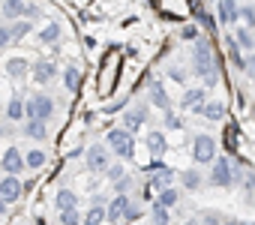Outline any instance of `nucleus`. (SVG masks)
I'll list each match as a JSON object with an SVG mask.
<instances>
[{"mask_svg": "<svg viewBox=\"0 0 255 225\" xmlns=\"http://www.w3.org/2000/svg\"><path fill=\"white\" fill-rule=\"evenodd\" d=\"M54 114V99L48 93H33L27 102H24V117L27 120H48Z\"/></svg>", "mask_w": 255, "mask_h": 225, "instance_id": "nucleus-1", "label": "nucleus"}, {"mask_svg": "<svg viewBox=\"0 0 255 225\" xmlns=\"http://www.w3.org/2000/svg\"><path fill=\"white\" fill-rule=\"evenodd\" d=\"M192 60H195V72H198V75H204L207 81H216V69H213V48H210V42L198 39V42H195V48H192Z\"/></svg>", "mask_w": 255, "mask_h": 225, "instance_id": "nucleus-2", "label": "nucleus"}, {"mask_svg": "<svg viewBox=\"0 0 255 225\" xmlns=\"http://www.w3.org/2000/svg\"><path fill=\"white\" fill-rule=\"evenodd\" d=\"M108 150H114L120 159H132V153H135V138H132V132H126V129H111V132H108Z\"/></svg>", "mask_w": 255, "mask_h": 225, "instance_id": "nucleus-3", "label": "nucleus"}, {"mask_svg": "<svg viewBox=\"0 0 255 225\" xmlns=\"http://www.w3.org/2000/svg\"><path fill=\"white\" fill-rule=\"evenodd\" d=\"M192 159L195 162H213L216 159V141L210 135H195V141H192Z\"/></svg>", "mask_w": 255, "mask_h": 225, "instance_id": "nucleus-4", "label": "nucleus"}, {"mask_svg": "<svg viewBox=\"0 0 255 225\" xmlns=\"http://www.w3.org/2000/svg\"><path fill=\"white\" fill-rule=\"evenodd\" d=\"M108 165H111L108 147H105V144H93V147L87 150V168H90L93 174H102V171H108Z\"/></svg>", "mask_w": 255, "mask_h": 225, "instance_id": "nucleus-5", "label": "nucleus"}, {"mask_svg": "<svg viewBox=\"0 0 255 225\" xmlns=\"http://www.w3.org/2000/svg\"><path fill=\"white\" fill-rule=\"evenodd\" d=\"M213 186H222V189H228L231 183H234V174H231V165H228V159H213Z\"/></svg>", "mask_w": 255, "mask_h": 225, "instance_id": "nucleus-6", "label": "nucleus"}, {"mask_svg": "<svg viewBox=\"0 0 255 225\" xmlns=\"http://www.w3.org/2000/svg\"><path fill=\"white\" fill-rule=\"evenodd\" d=\"M0 168H3L6 174H21V168H24V156H21V150L18 147H9L6 153H3V159H0Z\"/></svg>", "mask_w": 255, "mask_h": 225, "instance_id": "nucleus-7", "label": "nucleus"}, {"mask_svg": "<svg viewBox=\"0 0 255 225\" xmlns=\"http://www.w3.org/2000/svg\"><path fill=\"white\" fill-rule=\"evenodd\" d=\"M3 12H6L9 18L21 21L24 15H36L39 9H36V6H30V3H24V0H6V3H3Z\"/></svg>", "mask_w": 255, "mask_h": 225, "instance_id": "nucleus-8", "label": "nucleus"}, {"mask_svg": "<svg viewBox=\"0 0 255 225\" xmlns=\"http://www.w3.org/2000/svg\"><path fill=\"white\" fill-rule=\"evenodd\" d=\"M0 198H3L6 204H9V201H18V198H21V180L12 177V174H6L3 180H0Z\"/></svg>", "mask_w": 255, "mask_h": 225, "instance_id": "nucleus-9", "label": "nucleus"}, {"mask_svg": "<svg viewBox=\"0 0 255 225\" xmlns=\"http://www.w3.org/2000/svg\"><path fill=\"white\" fill-rule=\"evenodd\" d=\"M126 207H129V198H126V195H114V201H111V204L105 207V219L117 225V222L123 219V213H126Z\"/></svg>", "mask_w": 255, "mask_h": 225, "instance_id": "nucleus-10", "label": "nucleus"}, {"mask_svg": "<svg viewBox=\"0 0 255 225\" xmlns=\"http://www.w3.org/2000/svg\"><path fill=\"white\" fill-rule=\"evenodd\" d=\"M30 75H33L39 84H48V81L57 75V66H54L51 60H39V63H33V66H30Z\"/></svg>", "mask_w": 255, "mask_h": 225, "instance_id": "nucleus-11", "label": "nucleus"}, {"mask_svg": "<svg viewBox=\"0 0 255 225\" xmlns=\"http://www.w3.org/2000/svg\"><path fill=\"white\" fill-rule=\"evenodd\" d=\"M144 120H147L144 108H129V111L123 114V129H126V132H135V129H141Z\"/></svg>", "mask_w": 255, "mask_h": 225, "instance_id": "nucleus-12", "label": "nucleus"}, {"mask_svg": "<svg viewBox=\"0 0 255 225\" xmlns=\"http://www.w3.org/2000/svg\"><path fill=\"white\" fill-rule=\"evenodd\" d=\"M27 72H30V63L24 57H9L6 60V75L9 78H24Z\"/></svg>", "mask_w": 255, "mask_h": 225, "instance_id": "nucleus-13", "label": "nucleus"}, {"mask_svg": "<svg viewBox=\"0 0 255 225\" xmlns=\"http://www.w3.org/2000/svg\"><path fill=\"white\" fill-rule=\"evenodd\" d=\"M237 15H240L237 0H219V18H222L225 24H234V21H237Z\"/></svg>", "mask_w": 255, "mask_h": 225, "instance_id": "nucleus-14", "label": "nucleus"}, {"mask_svg": "<svg viewBox=\"0 0 255 225\" xmlns=\"http://www.w3.org/2000/svg\"><path fill=\"white\" fill-rule=\"evenodd\" d=\"M201 117H207V120H222V114H225V105L222 102H204L201 108H195Z\"/></svg>", "mask_w": 255, "mask_h": 225, "instance_id": "nucleus-15", "label": "nucleus"}, {"mask_svg": "<svg viewBox=\"0 0 255 225\" xmlns=\"http://www.w3.org/2000/svg\"><path fill=\"white\" fill-rule=\"evenodd\" d=\"M24 135L33 138V141H42V138L48 135V129H45L42 120H24Z\"/></svg>", "mask_w": 255, "mask_h": 225, "instance_id": "nucleus-16", "label": "nucleus"}, {"mask_svg": "<svg viewBox=\"0 0 255 225\" xmlns=\"http://www.w3.org/2000/svg\"><path fill=\"white\" fill-rule=\"evenodd\" d=\"M63 84H66V90H81V69L78 66H66L63 69Z\"/></svg>", "mask_w": 255, "mask_h": 225, "instance_id": "nucleus-17", "label": "nucleus"}, {"mask_svg": "<svg viewBox=\"0 0 255 225\" xmlns=\"http://www.w3.org/2000/svg\"><path fill=\"white\" fill-rule=\"evenodd\" d=\"M54 201H57V210H75V204H78V195H75L72 189H60Z\"/></svg>", "mask_w": 255, "mask_h": 225, "instance_id": "nucleus-18", "label": "nucleus"}, {"mask_svg": "<svg viewBox=\"0 0 255 225\" xmlns=\"http://www.w3.org/2000/svg\"><path fill=\"white\" fill-rule=\"evenodd\" d=\"M6 117H9V120H15V123L24 117V102H21V96H18V93H15V96L9 99V105H6Z\"/></svg>", "mask_w": 255, "mask_h": 225, "instance_id": "nucleus-19", "label": "nucleus"}, {"mask_svg": "<svg viewBox=\"0 0 255 225\" xmlns=\"http://www.w3.org/2000/svg\"><path fill=\"white\" fill-rule=\"evenodd\" d=\"M165 147H168V144H165V135H162V132H150V135H147V150H150L153 156H162Z\"/></svg>", "mask_w": 255, "mask_h": 225, "instance_id": "nucleus-20", "label": "nucleus"}, {"mask_svg": "<svg viewBox=\"0 0 255 225\" xmlns=\"http://www.w3.org/2000/svg\"><path fill=\"white\" fill-rule=\"evenodd\" d=\"M57 39H60V24H57V21H51V24H45V27L39 30V42L51 45V42H57Z\"/></svg>", "mask_w": 255, "mask_h": 225, "instance_id": "nucleus-21", "label": "nucleus"}, {"mask_svg": "<svg viewBox=\"0 0 255 225\" xmlns=\"http://www.w3.org/2000/svg\"><path fill=\"white\" fill-rule=\"evenodd\" d=\"M30 27H33V24H30V18H24V21H15V24L9 27V39H15V42H18V39H24V36L30 33Z\"/></svg>", "mask_w": 255, "mask_h": 225, "instance_id": "nucleus-22", "label": "nucleus"}, {"mask_svg": "<svg viewBox=\"0 0 255 225\" xmlns=\"http://www.w3.org/2000/svg\"><path fill=\"white\" fill-rule=\"evenodd\" d=\"M150 99H153V105L168 108V93L162 90V84H159V81H153V84H150Z\"/></svg>", "mask_w": 255, "mask_h": 225, "instance_id": "nucleus-23", "label": "nucleus"}, {"mask_svg": "<svg viewBox=\"0 0 255 225\" xmlns=\"http://www.w3.org/2000/svg\"><path fill=\"white\" fill-rule=\"evenodd\" d=\"M183 105L186 108H201L204 105V90H186L183 93Z\"/></svg>", "mask_w": 255, "mask_h": 225, "instance_id": "nucleus-24", "label": "nucleus"}, {"mask_svg": "<svg viewBox=\"0 0 255 225\" xmlns=\"http://www.w3.org/2000/svg\"><path fill=\"white\" fill-rule=\"evenodd\" d=\"M177 198H180V195H177V189H171V186H168V189H162V192H159V201H156V204L168 210V207H174V204H177Z\"/></svg>", "mask_w": 255, "mask_h": 225, "instance_id": "nucleus-25", "label": "nucleus"}, {"mask_svg": "<svg viewBox=\"0 0 255 225\" xmlns=\"http://www.w3.org/2000/svg\"><path fill=\"white\" fill-rule=\"evenodd\" d=\"M102 222H105V207H99V204L90 207L87 216H84V225H102Z\"/></svg>", "mask_w": 255, "mask_h": 225, "instance_id": "nucleus-26", "label": "nucleus"}, {"mask_svg": "<svg viewBox=\"0 0 255 225\" xmlns=\"http://www.w3.org/2000/svg\"><path fill=\"white\" fill-rule=\"evenodd\" d=\"M234 45H237V48H246V51H252V48H255V39H252V33H249V30H243V27H240V30H237V39H234Z\"/></svg>", "mask_w": 255, "mask_h": 225, "instance_id": "nucleus-27", "label": "nucleus"}, {"mask_svg": "<svg viewBox=\"0 0 255 225\" xmlns=\"http://www.w3.org/2000/svg\"><path fill=\"white\" fill-rule=\"evenodd\" d=\"M24 165H27V168H42V165H45V153H42V150H30V153L24 156Z\"/></svg>", "mask_w": 255, "mask_h": 225, "instance_id": "nucleus-28", "label": "nucleus"}, {"mask_svg": "<svg viewBox=\"0 0 255 225\" xmlns=\"http://www.w3.org/2000/svg\"><path fill=\"white\" fill-rule=\"evenodd\" d=\"M60 222L63 225H78L81 216H78V210H60Z\"/></svg>", "mask_w": 255, "mask_h": 225, "instance_id": "nucleus-29", "label": "nucleus"}, {"mask_svg": "<svg viewBox=\"0 0 255 225\" xmlns=\"http://www.w3.org/2000/svg\"><path fill=\"white\" fill-rule=\"evenodd\" d=\"M153 222L156 225H168V210L159 207V204H153Z\"/></svg>", "mask_w": 255, "mask_h": 225, "instance_id": "nucleus-30", "label": "nucleus"}, {"mask_svg": "<svg viewBox=\"0 0 255 225\" xmlns=\"http://www.w3.org/2000/svg\"><path fill=\"white\" fill-rule=\"evenodd\" d=\"M183 183H186L189 189H198V183H201V177H198V171H183Z\"/></svg>", "mask_w": 255, "mask_h": 225, "instance_id": "nucleus-31", "label": "nucleus"}, {"mask_svg": "<svg viewBox=\"0 0 255 225\" xmlns=\"http://www.w3.org/2000/svg\"><path fill=\"white\" fill-rule=\"evenodd\" d=\"M129 183H132V180L126 177V174H123L120 180H114V189H117V195H126V189H129Z\"/></svg>", "mask_w": 255, "mask_h": 225, "instance_id": "nucleus-32", "label": "nucleus"}, {"mask_svg": "<svg viewBox=\"0 0 255 225\" xmlns=\"http://www.w3.org/2000/svg\"><path fill=\"white\" fill-rule=\"evenodd\" d=\"M180 36H183V39H189V42H192V39H198V27H195V24H186V27H183V30H180Z\"/></svg>", "mask_w": 255, "mask_h": 225, "instance_id": "nucleus-33", "label": "nucleus"}, {"mask_svg": "<svg viewBox=\"0 0 255 225\" xmlns=\"http://www.w3.org/2000/svg\"><path fill=\"white\" fill-rule=\"evenodd\" d=\"M240 15H243V21H246L249 27H255V9H252V6H243Z\"/></svg>", "mask_w": 255, "mask_h": 225, "instance_id": "nucleus-34", "label": "nucleus"}, {"mask_svg": "<svg viewBox=\"0 0 255 225\" xmlns=\"http://www.w3.org/2000/svg\"><path fill=\"white\" fill-rule=\"evenodd\" d=\"M108 177H111V180H120V177H123V165H120V162H117V165H108Z\"/></svg>", "mask_w": 255, "mask_h": 225, "instance_id": "nucleus-35", "label": "nucleus"}, {"mask_svg": "<svg viewBox=\"0 0 255 225\" xmlns=\"http://www.w3.org/2000/svg\"><path fill=\"white\" fill-rule=\"evenodd\" d=\"M138 216H141V207H135V204H129L123 213V219H138Z\"/></svg>", "mask_w": 255, "mask_h": 225, "instance_id": "nucleus-36", "label": "nucleus"}, {"mask_svg": "<svg viewBox=\"0 0 255 225\" xmlns=\"http://www.w3.org/2000/svg\"><path fill=\"white\" fill-rule=\"evenodd\" d=\"M12 39H9V27H0V48H6Z\"/></svg>", "mask_w": 255, "mask_h": 225, "instance_id": "nucleus-37", "label": "nucleus"}, {"mask_svg": "<svg viewBox=\"0 0 255 225\" xmlns=\"http://www.w3.org/2000/svg\"><path fill=\"white\" fill-rule=\"evenodd\" d=\"M246 72H249V78L255 81V54H249V57H246Z\"/></svg>", "mask_w": 255, "mask_h": 225, "instance_id": "nucleus-38", "label": "nucleus"}, {"mask_svg": "<svg viewBox=\"0 0 255 225\" xmlns=\"http://www.w3.org/2000/svg\"><path fill=\"white\" fill-rule=\"evenodd\" d=\"M198 24L210 30V27H213V18H210V15H204V12H198Z\"/></svg>", "mask_w": 255, "mask_h": 225, "instance_id": "nucleus-39", "label": "nucleus"}, {"mask_svg": "<svg viewBox=\"0 0 255 225\" xmlns=\"http://www.w3.org/2000/svg\"><path fill=\"white\" fill-rule=\"evenodd\" d=\"M222 225H255V222H234V219H228V222H222Z\"/></svg>", "mask_w": 255, "mask_h": 225, "instance_id": "nucleus-40", "label": "nucleus"}, {"mask_svg": "<svg viewBox=\"0 0 255 225\" xmlns=\"http://www.w3.org/2000/svg\"><path fill=\"white\" fill-rule=\"evenodd\" d=\"M0 213H6V201L3 198H0Z\"/></svg>", "mask_w": 255, "mask_h": 225, "instance_id": "nucleus-41", "label": "nucleus"}, {"mask_svg": "<svg viewBox=\"0 0 255 225\" xmlns=\"http://www.w3.org/2000/svg\"><path fill=\"white\" fill-rule=\"evenodd\" d=\"M3 132H6V129H3V126H0V138H3Z\"/></svg>", "mask_w": 255, "mask_h": 225, "instance_id": "nucleus-42", "label": "nucleus"}]
</instances>
